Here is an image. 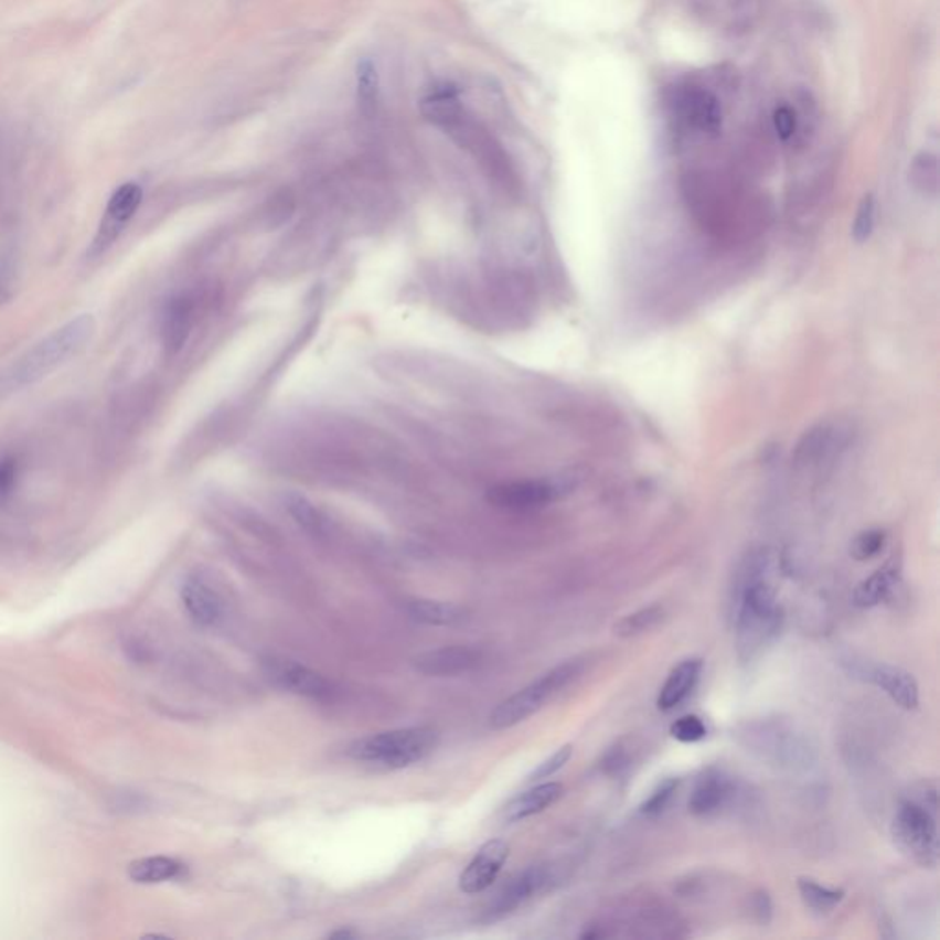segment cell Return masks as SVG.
<instances>
[{"instance_id": "obj_1", "label": "cell", "mask_w": 940, "mask_h": 940, "mask_svg": "<svg viewBox=\"0 0 940 940\" xmlns=\"http://www.w3.org/2000/svg\"><path fill=\"white\" fill-rule=\"evenodd\" d=\"M777 557L770 547H757L738 563L731 586V619L737 656L751 663L779 638L784 613L777 601Z\"/></svg>"}, {"instance_id": "obj_2", "label": "cell", "mask_w": 940, "mask_h": 940, "mask_svg": "<svg viewBox=\"0 0 940 940\" xmlns=\"http://www.w3.org/2000/svg\"><path fill=\"white\" fill-rule=\"evenodd\" d=\"M937 784L922 781L900 799L893 818L891 834L897 847L922 867L939 864Z\"/></svg>"}, {"instance_id": "obj_3", "label": "cell", "mask_w": 940, "mask_h": 940, "mask_svg": "<svg viewBox=\"0 0 940 940\" xmlns=\"http://www.w3.org/2000/svg\"><path fill=\"white\" fill-rule=\"evenodd\" d=\"M96 320L93 314H79L49 337L30 348L11 370V381L17 386H28L49 377L68 359L76 356L93 340Z\"/></svg>"}, {"instance_id": "obj_4", "label": "cell", "mask_w": 940, "mask_h": 940, "mask_svg": "<svg viewBox=\"0 0 940 940\" xmlns=\"http://www.w3.org/2000/svg\"><path fill=\"white\" fill-rule=\"evenodd\" d=\"M735 737L759 759L784 770H807L815 759L809 737L779 718L746 722L737 727Z\"/></svg>"}, {"instance_id": "obj_5", "label": "cell", "mask_w": 940, "mask_h": 940, "mask_svg": "<svg viewBox=\"0 0 940 940\" xmlns=\"http://www.w3.org/2000/svg\"><path fill=\"white\" fill-rule=\"evenodd\" d=\"M438 744L439 735L432 727H406L356 740L351 744L350 757L377 768L400 770L430 757Z\"/></svg>"}, {"instance_id": "obj_6", "label": "cell", "mask_w": 940, "mask_h": 940, "mask_svg": "<svg viewBox=\"0 0 940 940\" xmlns=\"http://www.w3.org/2000/svg\"><path fill=\"white\" fill-rule=\"evenodd\" d=\"M583 671H585L583 660H569L542 674L541 679H536L533 684L509 696L502 704H498L496 709L489 716L492 729H508L520 722L527 720L530 716L535 715L536 711H541L547 702L552 701L553 696H557L560 691L566 690L572 682L579 679Z\"/></svg>"}, {"instance_id": "obj_7", "label": "cell", "mask_w": 940, "mask_h": 940, "mask_svg": "<svg viewBox=\"0 0 940 940\" xmlns=\"http://www.w3.org/2000/svg\"><path fill=\"white\" fill-rule=\"evenodd\" d=\"M557 869L552 864L531 865L502 887V891L492 898L485 911L481 914L480 922L492 925L498 920L508 919L509 915L519 911L522 906L549 891L557 884Z\"/></svg>"}, {"instance_id": "obj_8", "label": "cell", "mask_w": 940, "mask_h": 940, "mask_svg": "<svg viewBox=\"0 0 940 940\" xmlns=\"http://www.w3.org/2000/svg\"><path fill=\"white\" fill-rule=\"evenodd\" d=\"M673 116L690 131L716 137L722 129V105L715 94L698 85L676 87L669 98Z\"/></svg>"}, {"instance_id": "obj_9", "label": "cell", "mask_w": 940, "mask_h": 940, "mask_svg": "<svg viewBox=\"0 0 940 940\" xmlns=\"http://www.w3.org/2000/svg\"><path fill=\"white\" fill-rule=\"evenodd\" d=\"M142 199V188L138 186L137 182H126L118 190H115V193L110 195L109 203H107V209H105L98 232L90 243L88 256H104L105 252L115 245L116 239L124 234L127 225L137 215Z\"/></svg>"}, {"instance_id": "obj_10", "label": "cell", "mask_w": 940, "mask_h": 940, "mask_svg": "<svg viewBox=\"0 0 940 940\" xmlns=\"http://www.w3.org/2000/svg\"><path fill=\"white\" fill-rule=\"evenodd\" d=\"M851 674L854 679L876 685L902 709L914 711L919 707V684L906 669L891 663L851 662Z\"/></svg>"}, {"instance_id": "obj_11", "label": "cell", "mask_w": 940, "mask_h": 940, "mask_svg": "<svg viewBox=\"0 0 940 940\" xmlns=\"http://www.w3.org/2000/svg\"><path fill=\"white\" fill-rule=\"evenodd\" d=\"M737 795V782L722 768H707L691 793L690 812L696 818H715L731 807Z\"/></svg>"}, {"instance_id": "obj_12", "label": "cell", "mask_w": 940, "mask_h": 940, "mask_svg": "<svg viewBox=\"0 0 940 940\" xmlns=\"http://www.w3.org/2000/svg\"><path fill=\"white\" fill-rule=\"evenodd\" d=\"M265 673L281 690L307 696V698H318V701L328 698L333 690V685L329 684V680L323 674L292 660L270 658L265 662Z\"/></svg>"}, {"instance_id": "obj_13", "label": "cell", "mask_w": 940, "mask_h": 940, "mask_svg": "<svg viewBox=\"0 0 940 940\" xmlns=\"http://www.w3.org/2000/svg\"><path fill=\"white\" fill-rule=\"evenodd\" d=\"M558 494L560 489L552 481L531 480L492 487L487 498L498 508L509 509V511H531V509H541L547 503L555 502Z\"/></svg>"}, {"instance_id": "obj_14", "label": "cell", "mask_w": 940, "mask_h": 940, "mask_svg": "<svg viewBox=\"0 0 940 940\" xmlns=\"http://www.w3.org/2000/svg\"><path fill=\"white\" fill-rule=\"evenodd\" d=\"M509 858V845L503 840H491L481 845L460 876V889L467 895L485 891L496 882L503 864Z\"/></svg>"}, {"instance_id": "obj_15", "label": "cell", "mask_w": 940, "mask_h": 940, "mask_svg": "<svg viewBox=\"0 0 940 940\" xmlns=\"http://www.w3.org/2000/svg\"><path fill=\"white\" fill-rule=\"evenodd\" d=\"M483 663V652L472 647H445L414 658V667L427 676H458Z\"/></svg>"}, {"instance_id": "obj_16", "label": "cell", "mask_w": 940, "mask_h": 940, "mask_svg": "<svg viewBox=\"0 0 940 940\" xmlns=\"http://www.w3.org/2000/svg\"><path fill=\"white\" fill-rule=\"evenodd\" d=\"M181 597L188 616L199 627H214L223 616V599L203 577H188L182 585Z\"/></svg>"}, {"instance_id": "obj_17", "label": "cell", "mask_w": 940, "mask_h": 940, "mask_svg": "<svg viewBox=\"0 0 940 940\" xmlns=\"http://www.w3.org/2000/svg\"><path fill=\"white\" fill-rule=\"evenodd\" d=\"M704 662L701 658H690L684 662L679 663L676 667L669 674L667 682L663 684L660 695H658V709L673 711L680 704H684L690 698L691 693L695 691L698 680H701Z\"/></svg>"}, {"instance_id": "obj_18", "label": "cell", "mask_w": 940, "mask_h": 940, "mask_svg": "<svg viewBox=\"0 0 940 940\" xmlns=\"http://www.w3.org/2000/svg\"><path fill=\"white\" fill-rule=\"evenodd\" d=\"M564 788L560 782H544L538 787L531 788L527 792L520 793L509 801L503 809V820L508 823L527 820L531 815L541 814L547 807H552L563 795Z\"/></svg>"}, {"instance_id": "obj_19", "label": "cell", "mask_w": 940, "mask_h": 940, "mask_svg": "<svg viewBox=\"0 0 940 940\" xmlns=\"http://www.w3.org/2000/svg\"><path fill=\"white\" fill-rule=\"evenodd\" d=\"M192 328V303L175 296L165 303L164 312H162V344L170 355H175L182 350V345L186 344L188 334Z\"/></svg>"}, {"instance_id": "obj_20", "label": "cell", "mask_w": 940, "mask_h": 940, "mask_svg": "<svg viewBox=\"0 0 940 940\" xmlns=\"http://www.w3.org/2000/svg\"><path fill=\"white\" fill-rule=\"evenodd\" d=\"M898 583H900V568L895 563L886 564L884 568L876 569L875 574L856 586L853 602L858 608L878 607L891 596L893 591L897 590Z\"/></svg>"}, {"instance_id": "obj_21", "label": "cell", "mask_w": 940, "mask_h": 940, "mask_svg": "<svg viewBox=\"0 0 940 940\" xmlns=\"http://www.w3.org/2000/svg\"><path fill=\"white\" fill-rule=\"evenodd\" d=\"M406 612L417 623L430 627H455L469 619L467 608L455 602L430 601V599H412L406 602Z\"/></svg>"}, {"instance_id": "obj_22", "label": "cell", "mask_w": 940, "mask_h": 940, "mask_svg": "<svg viewBox=\"0 0 940 940\" xmlns=\"http://www.w3.org/2000/svg\"><path fill=\"white\" fill-rule=\"evenodd\" d=\"M421 113L428 121H432L434 126L445 127V129L455 127L463 118V107L452 88H439L423 99Z\"/></svg>"}, {"instance_id": "obj_23", "label": "cell", "mask_w": 940, "mask_h": 940, "mask_svg": "<svg viewBox=\"0 0 940 940\" xmlns=\"http://www.w3.org/2000/svg\"><path fill=\"white\" fill-rule=\"evenodd\" d=\"M182 870L184 865L168 856H151V858L137 859L129 865V876L138 884L175 880L182 875Z\"/></svg>"}, {"instance_id": "obj_24", "label": "cell", "mask_w": 940, "mask_h": 940, "mask_svg": "<svg viewBox=\"0 0 940 940\" xmlns=\"http://www.w3.org/2000/svg\"><path fill=\"white\" fill-rule=\"evenodd\" d=\"M798 889L804 906L815 915L831 914L845 898L843 889L823 886L820 882L814 880V878H807V876L799 878Z\"/></svg>"}, {"instance_id": "obj_25", "label": "cell", "mask_w": 940, "mask_h": 940, "mask_svg": "<svg viewBox=\"0 0 940 940\" xmlns=\"http://www.w3.org/2000/svg\"><path fill=\"white\" fill-rule=\"evenodd\" d=\"M378 94H381V79H378L377 65L370 57H364L356 65V99H359L362 115L372 118L377 113Z\"/></svg>"}, {"instance_id": "obj_26", "label": "cell", "mask_w": 940, "mask_h": 940, "mask_svg": "<svg viewBox=\"0 0 940 940\" xmlns=\"http://www.w3.org/2000/svg\"><path fill=\"white\" fill-rule=\"evenodd\" d=\"M665 618V608L660 605L641 608L638 612L629 613L624 618L619 619L618 623L613 624V635L618 638H635V635L645 634L656 629L658 624L662 623Z\"/></svg>"}, {"instance_id": "obj_27", "label": "cell", "mask_w": 940, "mask_h": 940, "mask_svg": "<svg viewBox=\"0 0 940 940\" xmlns=\"http://www.w3.org/2000/svg\"><path fill=\"white\" fill-rule=\"evenodd\" d=\"M911 181L922 193L936 195L939 188V162L936 154L920 153L911 165Z\"/></svg>"}, {"instance_id": "obj_28", "label": "cell", "mask_w": 940, "mask_h": 940, "mask_svg": "<svg viewBox=\"0 0 940 940\" xmlns=\"http://www.w3.org/2000/svg\"><path fill=\"white\" fill-rule=\"evenodd\" d=\"M680 779L669 777L665 781L660 782L651 795L641 803L640 812L645 818H658L667 810L669 804L673 801L674 793L679 792Z\"/></svg>"}, {"instance_id": "obj_29", "label": "cell", "mask_w": 940, "mask_h": 940, "mask_svg": "<svg viewBox=\"0 0 940 940\" xmlns=\"http://www.w3.org/2000/svg\"><path fill=\"white\" fill-rule=\"evenodd\" d=\"M886 531H864V533H859V535L854 538L853 546H851V555H853L856 560H859V563L870 560V558H875L876 555H880L882 549L886 546Z\"/></svg>"}, {"instance_id": "obj_30", "label": "cell", "mask_w": 940, "mask_h": 940, "mask_svg": "<svg viewBox=\"0 0 940 940\" xmlns=\"http://www.w3.org/2000/svg\"><path fill=\"white\" fill-rule=\"evenodd\" d=\"M876 225V201L873 195H865L856 210V217L853 223V239L856 243H865L869 239L870 234L875 232Z\"/></svg>"}, {"instance_id": "obj_31", "label": "cell", "mask_w": 940, "mask_h": 940, "mask_svg": "<svg viewBox=\"0 0 940 940\" xmlns=\"http://www.w3.org/2000/svg\"><path fill=\"white\" fill-rule=\"evenodd\" d=\"M671 735L679 743H701V740H704L705 735H707V726H705V722L702 720L701 716L685 715L671 726Z\"/></svg>"}, {"instance_id": "obj_32", "label": "cell", "mask_w": 940, "mask_h": 940, "mask_svg": "<svg viewBox=\"0 0 940 940\" xmlns=\"http://www.w3.org/2000/svg\"><path fill=\"white\" fill-rule=\"evenodd\" d=\"M572 755H574V746L572 744H566L563 748L557 749L552 757H547L544 762L536 766L535 770L531 771V776L527 777L530 781H541V779H547V777L555 776L558 770H563L564 766L568 765L569 759H572Z\"/></svg>"}, {"instance_id": "obj_33", "label": "cell", "mask_w": 940, "mask_h": 940, "mask_svg": "<svg viewBox=\"0 0 940 940\" xmlns=\"http://www.w3.org/2000/svg\"><path fill=\"white\" fill-rule=\"evenodd\" d=\"M773 127H776L777 137L788 142L792 140L799 131V115L798 110L790 105H781L773 113Z\"/></svg>"}, {"instance_id": "obj_34", "label": "cell", "mask_w": 940, "mask_h": 940, "mask_svg": "<svg viewBox=\"0 0 940 940\" xmlns=\"http://www.w3.org/2000/svg\"><path fill=\"white\" fill-rule=\"evenodd\" d=\"M290 513L298 520V524L303 525L306 530L322 531V519H320V514L312 509V505L303 500V498H295V500H290L289 503Z\"/></svg>"}, {"instance_id": "obj_35", "label": "cell", "mask_w": 940, "mask_h": 940, "mask_svg": "<svg viewBox=\"0 0 940 940\" xmlns=\"http://www.w3.org/2000/svg\"><path fill=\"white\" fill-rule=\"evenodd\" d=\"M749 911H751L755 922H759L760 926L770 925L771 917H773V904H771L770 895L762 889L755 891L749 897Z\"/></svg>"}, {"instance_id": "obj_36", "label": "cell", "mask_w": 940, "mask_h": 940, "mask_svg": "<svg viewBox=\"0 0 940 940\" xmlns=\"http://www.w3.org/2000/svg\"><path fill=\"white\" fill-rule=\"evenodd\" d=\"M17 474H19L17 461L13 458H2L0 460V502H4L15 489Z\"/></svg>"}, {"instance_id": "obj_37", "label": "cell", "mask_w": 940, "mask_h": 940, "mask_svg": "<svg viewBox=\"0 0 940 940\" xmlns=\"http://www.w3.org/2000/svg\"><path fill=\"white\" fill-rule=\"evenodd\" d=\"M15 295V268L11 263L0 261V307L6 306Z\"/></svg>"}, {"instance_id": "obj_38", "label": "cell", "mask_w": 940, "mask_h": 940, "mask_svg": "<svg viewBox=\"0 0 940 940\" xmlns=\"http://www.w3.org/2000/svg\"><path fill=\"white\" fill-rule=\"evenodd\" d=\"M353 937H355V933H351L350 930H340L329 933V939H353Z\"/></svg>"}]
</instances>
